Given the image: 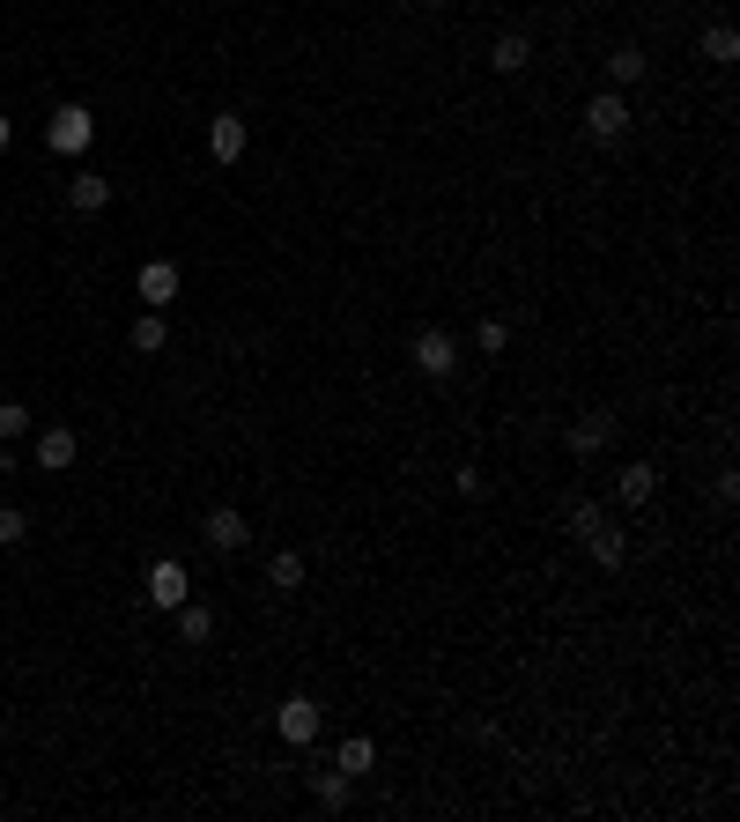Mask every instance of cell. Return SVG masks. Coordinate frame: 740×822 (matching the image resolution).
Instances as JSON below:
<instances>
[{"label":"cell","mask_w":740,"mask_h":822,"mask_svg":"<svg viewBox=\"0 0 740 822\" xmlns=\"http://www.w3.org/2000/svg\"><path fill=\"white\" fill-rule=\"evenodd\" d=\"M408 363H415L422 378H452V371H459V341H452L444 326H422L415 349H408Z\"/></svg>","instance_id":"6da1fadb"},{"label":"cell","mask_w":740,"mask_h":822,"mask_svg":"<svg viewBox=\"0 0 740 822\" xmlns=\"http://www.w3.org/2000/svg\"><path fill=\"white\" fill-rule=\"evenodd\" d=\"M348 786H356L348 771H311V793H319L326 808H341V800H348Z\"/></svg>","instance_id":"ffe728a7"},{"label":"cell","mask_w":740,"mask_h":822,"mask_svg":"<svg viewBox=\"0 0 740 822\" xmlns=\"http://www.w3.org/2000/svg\"><path fill=\"white\" fill-rule=\"evenodd\" d=\"M630 82H644V52L615 45V52H607V89H630Z\"/></svg>","instance_id":"9a60e30c"},{"label":"cell","mask_w":740,"mask_h":822,"mask_svg":"<svg viewBox=\"0 0 740 822\" xmlns=\"http://www.w3.org/2000/svg\"><path fill=\"white\" fill-rule=\"evenodd\" d=\"M600 519H607V512H600V504H585V497L570 504V534H585V526H600Z\"/></svg>","instance_id":"d4e9b609"},{"label":"cell","mask_w":740,"mask_h":822,"mask_svg":"<svg viewBox=\"0 0 740 822\" xmlns=\"http://www.w3.org/2000/svg\"><path fill=\"white\" fill-rule=\"evenodd\" d=\"M23 430H30V408H23V400H0V445L23 438Z\"/></svg>","instance_id":"7402d4cb"},{"label":"cell","mask_w":740,"mask_h":822,"mask_svg":"<svg viewBox=\"0 0 740 822\" xmlns=\"http://www.w3.org/2000/svg\"><path fill=\"white\" fill-rule=\"evenodd\" d=\"M615 415H607V408H592V415H578V423L563 430V445H570V460H600V452L615 445Z\"/></svg>","instance_id":"7a4b0ae2"},{"label":"cell","mask_w":740,"mask_h":822,"mask_svg":"<svg viewBox=\"0 0 740 822\" xmlns=\"http://www.w3.org/2000/svg\"><path fill=\"white\" fill-rule=\"evenodd\" d=\"M148 600H156V608H178V600H186V563H178V556H156V563H148Z\"/></svg>","instance_id":"ba28073f"},{"label":"cell","mask_w":740,"mask_h":822,"mask_svg":"<svg viewBox=\"0 0 740 822\" xmlns=\"http://www.w3.org/2000/svg\"><path fill=\"white\" fill-rule=\"evenodd\" d=\"M171 615H178V637H186V645H208V637H215V615H208V608H193V600H178Z\"/></svg>","instance_id":"2e32d148"},{"label":"cell","mask_w":740,"mask_h":822,"mask_svg":"<svg viewBox=\"0 0 740 822\" xmlns=\"http://www.w3.org/2000/svg\"><path fill=\"white\" fill-rule=\"evenodd\" d=\"M67 200H74V215H97V208H112V178L82 171V178L67 186Z\"/></svg>","instance_id":"4fadbf2b"},{"label":"cell","mask_w":740,"mask_h":822,"mask_svg":"<svg viewBox=\"0 0 740 822\" xmlns=\"http://www.w3.org/2000/svg\"><path fill=\"white\" fill-rule=\"evenodd\" d=\"M74 452H82V438H74V430H38V467H45V474H67Z\"/></svg>","instance_id":"7c38bea8"},{"label":"cell","mask_w":740,"mask_h":822,"mask_svg":"<svg viewBox=\"0 0 740 822\" xmlns=\"http://www.w3.org/2000/svg\"><path fill=\"white\" fill-rule=\"evenodd\" d=\"M652 497H659V467H652V460H630V467L615 474V504L637 512V504H652Z\"/></svg>","instance_id":"52a82bcc"},{"label":"cell","mask_w":740,"mask_h":822,"mask_svg":"<svg viewBox=\"0 0 740 822\" xmlns=\"http://www.w3.org/2000/svg\"><path fill=\"white\" fill-rule=\"evenodd\" d=\"M45 141H52L60 156H82L89 141H97V119H89L82 104H60V112H52V126H45Z\"/></svg>","instance_id":"3957f363"},{"label":"cell","mask_w":740,"mask_h":822,"mask_svg":"<svg viewBox=\"0 0 740 822\" xmlns=\"http://www.w3.org/2000/svg\"><path fill=\"white\" fill-rule=\"evenodd\" d=\"M585 134L592 141H622V134H630V97H622V89H600V97L585 104Z\"/></svg>","instance_id":"277c9868"},{"label":"cell","mask_w":740,"mask_h":822,"mask_svg":"<svg viewBox=\"0 0 740 822\" xmlns=\"http://www.w3.org/2000/svg\"><path fill=\"white\" fill-rule=\"evenodd\" d=\"M200 534H208V548H245V541H252L245 512H230V504H215V512L200 519Z\"/></svg>","instance_id":"30bf717a"},{"label":"cell","mask_w":740,"mask_h":822,"mask_svg":"<svg viewBox=\"0 0 740 822\" xmlns=\"http://www.w3.org/2000/svg\"><path fill=\"white\" fill-rule=\"evenodd\" d=\"M274 726H282V741H289V748L319 741V704H311V697H282V712H274Z\"/></svg>","instance_id":"5b68a950"},{"label":"cell","mask_w":740,"mask_h":822,"mask_svg":"<svg viewBox=\"0 0 740 822\" xmlns=\"http://www.w3.org/2000/svg\"><path fill=\"white\" fill-rule=\"evenodd\" d=\"M134 349H141V356H156V349H163V312L134 319Z\"/></svg>","instance_id":"44dd1931"},{"label":"cell","mask_w":740,"mask_h":822,"mask_svg":"<svg viewBox=\"0 0 740 822\" xmlns=\"http://www.w3.org/2000/svg\"><path fill=\"white\" fill-rule=\"evenodd\" d=\"M578 541H585V556L592 563H600V571H622V563H630V541H622V526H585V534H578Z\"/></svg>","instance_id":"8992f818"},{"label":"cell","mask_w":740,"mask_h":822,"mask_svg":"<svg viewBox=\"0 0 740 822\" xmlns=\"http://www.w3.org/2000/svg\"><path fill=\"white\" fill-rule=\"evenodd\" d=\"M422 8H452V0H422Z\"/></svg>","instance_id":"4316f807"},{"label":"cell","mask_w":740,"mask_h":822,"mask_svg":"<svg viewBox=\"0 0 740 822\" xmlns=\"http://www.w3.org/2000/svg\"><path fill=\"white\" fill-rule=\"evenodd\" d=\"M8 141H15V119H8V112H0V156H8Z\"/></svg>","instance_id":"484cf974"},{"label":"cell","mask_w":740,"mask_h":822,"mask_svg":"<svg viewBox=\"0 0 740 822\" xmlns=\"http://www.w3.org/2000/svg\"><path fill=\"white\" fill-rule=\"evenodd\" d=\"M134 289H141V304H148V312H163V304L178 297V267H171V260H148V267L134 274Z\"/></svg>","instance_id":"9c48e42d"},{"label":"cell","mask_w":740,"mask_h":822,"mask_svg":"<svg viewBox=\"0 0 740 822\" xmlns=\"http://www.w3.org/2000/svg\"><path fill=\"white\" fill-rule=\"evenodd\" d=\"M30 534V519H23V504H0V548H15Z\"/></svg>","instance_id":"603a6c76"},{"label":"cell","mask_w":740,"mask_h":822,"mask_svg":"<svg viewBox=\"0 0 740 822\" xmlns=\"http://www.w3.org/2000/svg\"><path fill=\"white\" fill-rule=\"evenodd\" d=\"M267 586H274V593H296V586H304V556H296V548L267 556Z\"/></svg>","instance_id":"e0dca14e"},{"label":"cell","mask_w":740,"mask_h":822,"mask_svg":"<svg viewBox=\"0 0 740 822\" xmlns=\"http://www.w3.org/2000/svg\"><path fill=\"white\" fill-rule=\"evenodd\" d=\"M704 60L733 67V60H740V30H733V23H711V30H704Z\"/></svg>","instance_id":"ac0fdd59"},{"label":"cell","mask_w":740,"mask_h":822,"mask_svg":"<svg viewBox=\"0 0 740 822\" xmlns=\"http://www.w3.org/2000/svg\"><path fill=\"white\" fill-rule=\"evenodd\" d=\"M370 763H378V748H370V741H363V734H348V741H341V763H334V771H348V778H363V771H370Z\"/></svg>","instance_id":"d6986e66"},{"label":"cell","mask_w":740,"mask_h":822,"mask_svg":"<svg viewBox=\"0 0 740 822\" xmlns=\"http://www.w3.org/2000/svg\"><path fill=\"white\" fill-rule=\"evenodd\" d=\"M504 341H511V326H504V319H482V326H474V349H482V356H496Z\"/></svg>","instance_id":"cb8c5ba5"},{"label":"cell","mask_w":740,"mask_h":822,"mask_svg":"<svg viewBox=\"0 0 740 822\" xmlns=\"http://www.w3.org/2000/svg\"><path fill=\"white\" fill-rule=\"evenodd\" d=\"M526 60H533V45H526L518 30H504V38H496V45H489V67H496V75H518Z\"/></svg>","instance_id":"5bb4252c"},{"label":"cell","mask_w":740,"mask_h":822,"mask_svg":"<svg viewBox=\"0 0 740 822\" xmlns=\"http://www.w3.org/2000/svg\"><path fill=\"white\" fill-rule=\"evenodd\" d=\"M208 156H215V164H237V156H245V119H237V112L208 119Z\"/></svg>","instance_id":"8fae6325"}]
</instances>
